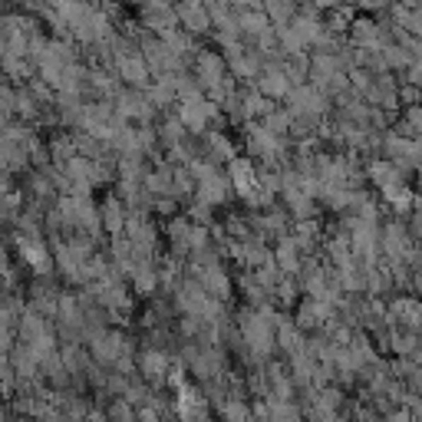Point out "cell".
<instances>
[{
  "mask_svg": "<svg viewBox=\"0 0 422 422\" xmlns=\"http://www.w3.org/2000/svg\"><path fill=\"white\" fill-rule=\"evenodd\" d=\"M326 109V93L316 86H297L290 89V113L304 115V119H314Z\"/></svg>",
  "mask_w": 422,
  "mask_h": 422,
  "instance_id": "1",
  "label": "cell"
},
{
  "mask_svg": "<svg viewBox=\"0 0 422 422\" xmlns=\"http://www.w3.org/2000/svg\"><path fill=\"white\" fill-rule=\"evenodd\" d=\"M389 320H396V326L399 330H413V333H419L422 330V304L413 297H399L389 307Z\"/></svg>",
  "mask_w": 422,
  "mask_h": 422,
  "instance_id": "2",
  "label": "cell"
},
{
  "mask_svg": "<svg viewBox=\"0 0 422 422\" xmlns=\"http://www.w3.org/2000/svg\"><path fill=\"white\" fill-rule=\"evenodd\" d=\"M261 93L264 96H290V79L284 69H264L261 73Z\"/></svg>",
  "mask_w": 422,
  "mask_h": 422,
  "instance_id": "3",
  "label": "cell"
},
{
  "mask_svg": "<svg viewBox=\"0 0 422 422\" xmlns=\"http://www.w3.org/2000/svg\"><path fill=\"white\" fill-rule=\"evenodd\" d=\"M393 17L413 40H422V7H399L393 10Z\"/></svg>",
  "mask_w": 422,
  "mask_h": 422,
  "instance_id": "4",
  "label": "cell"
},
{
  "mask_svg": "<svg viewBox=\"0 0 422 422\" xmlns=\"http://www.w3.org/2000/svg\"><path fill=\"white\" fill-rule=\"evenodd\" d=\"M370 178H373L380 188H386V185L399 182V178H403V172H399V169H396L389 159H376V162L370 165Z\"/></svg>",
  "mask_w": 422,
  "mask_h": 422,
  "instance_id": "5",
  "label": "cell"
},
{
  "mask_svg": "<svg viewBox=\"0 0 422 422\" xmlns=\"http://www.w3.org/2000/svg\"><path fill=\"white\" fill-rule=\"evenodd\" d=\"M383 195H386V202H389V205H396V211H406L409 205L416 202L413 192H409V185H406L403 178H399V182H393V185H386Z\"/></svg>",
  "mask_w": 422,
  "mask_h": 422,
  "instance_id": "6",
  "label": "cell"
},
{
  "mask_svg": "<svg viewBox=\"0 0 422 422\" xmlns=\"http://www.w3.org/2000/svg\"><path fill=\"white\" fill-rule=\"evenodd\" d=\"M178 17L185 20V27L188 30H208V23H211V13L205 7H195V4H188V7H182L178 10Z\"/></svg>",
  "mask_w": 422,
  "mask_h": 422,
  "instance_id": "7",
  "label": "cell"
},
{
  "mask_svg": "<svg viewBox=\"0 0 422 422\" xmlns=\"http://www.w3.org/2000/svg\"><path fill=\"white\" fill-rule=\"evenodd\" d=\"M103 221H106V228L113 231V234L122 228V224H129V221L122 218V208H119V202H109V205H106V208H103Z\"/></svg>",
  "mask_w": 422,
  "mask_h": 422,
  "instance_id": "8",
  "label": "cell"
},
{
  "mask_svg": "<svg viewBox=\"0 0 422 422\" xmlns=\"http://www.w3.org/2000/svg\"><path fill=\"white\" fill-rule=\"evenodd\" d=\"M145 373H149V376H152V380H155V376H159V380H162V376H165V366H169V360H165V356L162 353H149V356H145Z\"/></svg>",
  "mask_w": 422,
  "mask_h": 422,
  "instance_id": "9",
  "label": "cell"
},
{
  "mask_svg": "<svg viewBox=\"0 0 422 422\" xmlns=\"http://www.w3.org/2000/svg\"><path fill=\"white\" fill-rule=\"evenodd\" d=\"M270 17H278V20H287L290 13H294V7H268Z\"/></svg>",
  "mask_w": 422,
  "mask_h": 422,
  "instance_id": "10",
  "label": "cell"
},
{
  "mask_svg": "<svg viewBox=\"0 0 422 422\" xmlns=\"http://www.w3.org/2000/svg\"><path fill=\"white\" fill-rule=\"evenodd\" d=\"M389 422H416V419H413V416H409V413H406V409H403V413H393V416H389Z\"/></svg>",
  "mask_w": 422,
  "mask_h": 422,
  "instance_id": "11",
  "label": "cell"
},
{
  "mask_svg": "<svg viewBox=\"0 0 422 422\" xmlns=\"http://www.w3.org/2000/svg\"><path fill=\"white\" fill-rule=\"evenodd\" d=\"M413 287H416V290H419V294H422V270H416V278H413Z\"/></svg>",
  "mask_w": 422,
  "mask_h": 422,
  "instance_id": "12",
  "label": "cell"
}]
</instances>
